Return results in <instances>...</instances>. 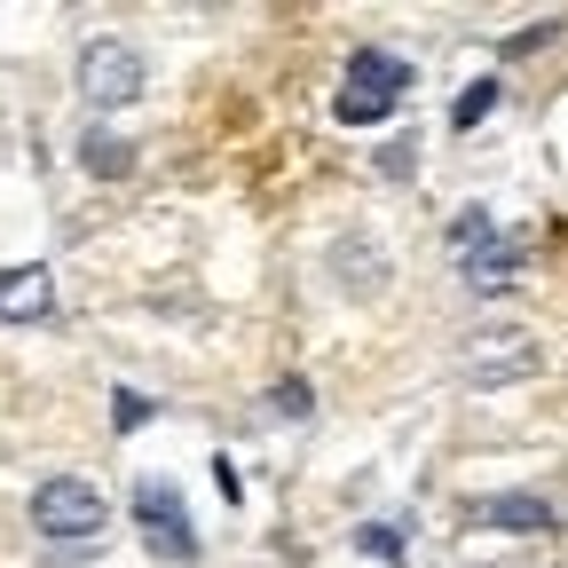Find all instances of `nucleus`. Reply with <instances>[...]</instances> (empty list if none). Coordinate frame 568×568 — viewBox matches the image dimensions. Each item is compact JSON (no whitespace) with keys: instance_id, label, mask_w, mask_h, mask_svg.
<instances>
[{"instance_id":"1","label":"nucleus","mask_w":568,"mask_h":568,"mask_svg":"<svg viewBox=\"0 0 568 568\" xmlns=\"http://www.w3.org/2000/svg\"><path fill=\"white\" fill-rule=\"evenodd\" d=\"M403 88H410V63H403V55L355 48V55H347V88L332 95V119H339V126H379V119L403 103Z\"/></svg>"},{"instance_id":"2","label":"nucleus","mask_w":568,"mask_h":568,"mask_svg":"<svg viewBox=\"0 0 568 568\" xmlns=\"http://www.w3.org/2000/svg\"><path fill=\"white\" fill-rule=\"evenodd\" d=\"M32 529L55 537V545H88V537L103 529V489L80 481V474L40 481V489H32Z\"/></svg>"},{"instance_id":"3","label":"nucleus","mask_w":568,"mask_h":568,"mask_svg":"<svg viewBox=\"0 0 568 568\" xmlns=\"http://www.w3.org/2000/svg\"><path fill=\"white\" fill-rule=\"evenodd\" d=\"M134 529H142V545L159 560H197V529L182 514L174 481H134Z\"/></svg>"},{"instance_id":"4","label":"nucleus","mask_w":568,"mask_h":568,"mask_svg":"<svg viewBox=\"0 0 568 568\" xmlns=\"http://www.w3.org/2000/svg\"><path fill=\"white\" fill-rule=\"evenodd\" d=\"M80 95H88L95 111L134 103V95H142V55H134L126 40H88V48H80Z\"/></svg>"},{"instance_id":"5","label":"nucleus","mask_w":568,"mask_h":568,"mask_svg":"<svg viewBox=\"0 0 568 568\" xmlns=\"http://www.w3.org/2000/svg\"><path fill=\"white\" fill-rule=\"evenodd\" d=\"M537 364V347H529V332L521 324H489V332H474L466 339V379H521Z\"/></svg>"},{"instance_id":"6","label":"nucleus","mask_w":568,"mask_h":568,"mask_svg":"<svg viewBox=\"0 0 568 568\" xmlns=\"http://www.w3.org/2000/svg\"><path fill=\"white\" fill-rule=\"evenodd\" d=\"M48 308H55V276H48V261L0 268V316H9V324H40Z\"/></svg>"},{"instance_id":"7","label":"nucleus","mask_w":568,"mask_h":568,"mask_svg":"<svg viewBox=\"0 0 568 568\" xmlns=\"http://www.w3.org/2000/svg\"><path fill=\"white\" fill-rule=\"evenodd\" d=\"M521 261H529V245L497 230V237H481V245L466 253V284H474V293H506V284L521 276Z\"/></svg>"},{"instance_id":"8","label":"nucleus","mask_w":568,"mask_h":568,"mask_svg":"<svg viewBox=\"0 0 568 568\" xmlns=\"http://www.w3.org/2000/svg\"><path fill=\"white\" fill-rule=\"evenodd\" d=\"M481 521L489 529H514V537H537V529H552V506L529 497V489H506V497H489V506H481Z\"/></svg>"},{"instance_id":"9","label":"nucleus","mask_w":568,"mask_h":568,"mask_svg":"<svg viewBox=\"0 0 568 568\" xmlns=\"http://www.w3.org/2000/svg\"><path fill=\"white\" fill-rule=\"evenodd\" d=\"M80 166H88L95 182H119V174H134V142L111 134V126H88V134H80Z\"/></svg>"},{"instance_id":"10","label":"nucleus","mask_w":568,"mask_h":568,"mask_svg":"<svg viewBox=\"0 0 568 568\" xmlns=\"http://www.w3.org/2000/svg\"><path fill=\"white\" fill-rule=\"evenodd\" d=\"M489 111H497V80H474V88L450 103V126H481Z\"/></svg>"},{"instance_id":"11","label":"nucleus","mask_w":568,"mask_h":568,"mask_svg":"<svg viewBox=\"0 0 568 568\" xmlns=\"http://www.w3.org/2000/svg\"><path fill=\"white\" fill-rule=\"evenodd\" d=\"M111 403H119V410H111V418H119V435H134V426H151V410H159V403L142 395V387H119Z\"/></svg>"},{"instance_id":"12","label":"nucleus","mask_w":568,"mask_h":568,"mask_svg":"<svg viewBox=\"0 0 568 568\" xmlns=\"http://www.w3.org/2000/svg\"><path fill=\"white\" fill-rule=\"evenodd\" d=\"M268 403H276V418H308V403H316V395H308V379H276V387H268Z\"/></svg>"},{"instance_id":"13","label":"nucleus","mask_w":568,"mask_h":568,"mask_svg":"<svg viewBox=\"0 0 568 568\" xmlns=\"http://www.w3.org/2000/svg\"><path fill=\"white\" fill-rule=\"evenodd\" d=\"M481 237H497V222H489L481 205H474V213H458V222H450V245H458V253H474Z\"/></svg>"},{"instance_id":"14","label":"nucleus","mask_w":568,"mask_h":568,"mask_svg":"<svg viewBox=\"0 0 568 568\" xmlns=\"http://www.w3.org/2000/svg\"><path fill=\"white\" fill-rule=\"evenodd\" d=\"M552 32H560V17H537L529 32H514V40H506V55H529V48H545Z\"/></svg>"},{"instance_id":"15","label":"nucleus","mask_w":568,"mask_h":568,"mask_svg":"<svg viewBox=\"0 0 568 568\" xmlns=\"http://www.w3.org/2000/svg\"><path fill=\"white\" fill-rule=\"evenodd\" d=\"M364 545H372V552H379V560H403V537H395V529H387V521H372V529H364Z\"/></svg>"},{"instance_id":"16","label":"nucleus","mask_w":568,"mask_h":568,"mask_svg":"<svg viewBox=\"0 0 568 568\" xmlns=\"http://www.w3.org/2000/svg\"><path fill=\"white\" fill-rule=\"evenodd\" d=\"M379 174H410V142H387V151H379Z\"/></svg>"}]
</instances>
